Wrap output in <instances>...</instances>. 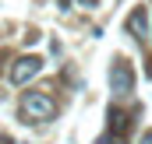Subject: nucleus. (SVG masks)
Here are the masks:
<instances>
[{"mask_svg": "<svg viewBox=\"0 0 152 144\" xmlns=\"http://www.w3.org/2000/svg\"><path fill=\"white\" fill-rule=\"evenodd\" d=\"M110 88H113V95H131L134 91V71L124 56H117L113 67H110Z\"/></svg>", "mask_w": 152, "mask_h": 144, "instance_id": "nucleus-1", "label": "nucleus"}, {"mask_svg": "<svg viewBox=\"0 0 152 144\" xmlns=\"http://www.w3.org/2000/svg\"><path fill=\"white\" fill-rule=\"evenodd\" d=\"M21 109H25V116H32V120H50V116L57 112V102H53L46 91H28L25 102H21Z\"/></svg>", "mask_w": 152, "mask_h": 144, "instance_id": "nucleus-2", "label": "nucleus"}, {"mask_svg": "<svg viewBox=\"0 0 152 144\" xmlns=\"http://www.w3.org/2000/svg\"><path fill=\"white\" fill-rule=\"evenodd\" d=\"M127 32L138 39V42H149V35H152V18H149V7H145V4L134 7V11L127 14Z\"/></svg>", "mask_w": 152, "mask_h": 144, "instance_id": "nucleus-3", "label": "nucleus"}, {"mask_svg": "<svg viewBox=\"0 0 152 144\" xmlns=\"http://www.w3.org/2000/svg\"><path fill=\"white\" fill-rule=\"evenodd\" d=\"M39 71H42V60H39V56H21V60L14 63V71H11V81H14V84H25V81L36 77Z\"/></svg>", "mask_w": 152, "mask_h": 144, "instance_id": "nucleus-4", "label": "nucleus"}, {"mask_svg": "<svg viewBox=\"0 0 152 144\" xmlns=\"http://www.w3.org/2000/svg\"><path fill=\"white\" fill-rule=\"evenodd\" d=\"M127 127H131V116H127V112H120V109H110V134L124 137V134H127Z\"/></svg>", "mask_w": 152, "mask_h": 144, "instance_id": "nucleus-5", "label": "nucleus"}, {"mask_svg": "<svg viewBox=\"0 0 152 144\" xmlns=\"http://www.w3.org/2000/svg\"><path fill=\"white\" fill-rule=\"evenodd\" d=\"M96 144H124V137H117V134H106V137H99Z\"/></svg>", "mask_w": 152, "mask_h": 144, "instance_id": "nucleus-6", "label": "nucleus"}, {"mask_svg": "<svg viewBox=\"0 0 152 144\" xmlns=\"http://www.w3.org/2000/svg\"><path fill=\"white\" fill-rule=\"evenodd\" d=\"M78 4H85V7H96V4H99V0H78Z\"/></svg>", "mask_w": 152, "mask_h": 144, "instance_id": "nucleus-7", "label": "nucleus"}, {"mask_svg": "<svg viewBox=\"0 0 152 144\" xmlns=\"http://www.w3.org/2000/svg\"><path fill=\"white\" fill-rule=\"evenodd\" d=\"M142 144H152V130H149V134H145V137H142Z\"/></svg>", "mask_w": 152, "mask_h": 144, "instance_id": "nucleus-8", "label": "nucleus"}, {"mask_svg": "<svg viewBox=\"0 0 152 144\" xmlns=\"http://www.w3.org/2000/svg\"><path fill=\"white\" fill-rule=\"evenodd\" d=\"M0 144H7V141H4V137H0Z\"/></svg>", "mask_w": 152, "mask_h": 144, "instance_id": "nucleus-9", "label": "nucleus"}]
</instances>
